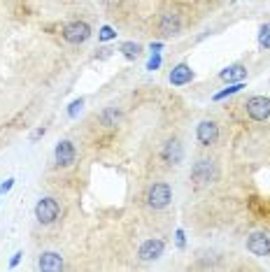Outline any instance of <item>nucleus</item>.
I'll return each instance as SVG.
<instances>
[{
	"label": "nucleus",
	"mask_w": 270,
	"mask_h": 272,
	"mask_svg": "<svg viewBox=\"0 0 270 272\" xmlns=\"http://www.w3.org/2000/svg\"><path fill=\"white\" fill-rule=\"evenodd\" d=\"M58 212H61V207H58V202L54 198H40L38 205H35V217L44 226H49V223H54L58 219Z\"/></svg>",
	"instance_id": "1"
},
{
	"label": "nucleus",
	"mask_w": 270,
	"mask_h": 272,
	"mask_svg": "<svg viewBox=\"0 0 270 272\" xmlns=\"http://www.w3.org/2000/svg\"><path fill=\"white\" fill-rule=\"evenodd\" d=\"M91 37V26L84 23V21H73L63 28V40L70 42V44H79V42H86Z\"/></svg>",
	"instance_id": "2"
},
{
	"label": "nucleus",
	"mask_w": 270,
	"mask_h": 272,
	"mask_svg": "<svg viewBox=\"0 0 270 272\" xmlns=\"http://www.w3.org/2000/svg\"><path fill=\"white\" fill-rule=\"evenodd\" d=\"M245 107H247V114L254 121H266V119H270V98H266V95H254V98H250Z\"/></svg>",
	"instance_id": "3"
},
{
	"label": "nucleus",
	"mask_w": 270,
	"mask_h": 272,
	"mask_svg": "<svg viewBox=\"0 0 270 272\" xmlns=\"http://www.w3.org/2000/svg\"><path fill=\"white\" fill-rule=\"evenodd\" d=\"M170 200H173V191H170L168 184H154V186L149 188V193H147V202H149V207H154V209L168 207Z\"/></svg>",
	"instance_id": "4"
},
{
	"label": "nucleus",
	"mask_w": 270,
	"mask_h": 272,
	"mask_svg": "<svg viewBox=\"0 0 270 272\" xmlns=\"http://www.w3.org/2000/svg\"><path fill=\"white\" fill-rule=\"evenodd\" d=\"M217 177V170H214V163L208 161V158H203V161H198L193 170H191V179L196 181L198 186H203V184H210L212 179Z\"/></svg>",
	"instance_id": "5"
},
{
	"label": "nucleus",
	"mask_w": 270,
	"mask_h": 272,
	"mask_svg": "<svg viewBox=\"0 0 270 272\" xmlns=\"http://www.w3.org/2000/svg\"><path fill=\"white\" fill-rule=\"evenodd\" d=\"M196 137L203 146L214 145V142L219 140V126L214 124V121H210V119L200 121V124H198V130H196Z\"/></svg>",
	"instance_id": "6"
},
{
	"label": "nucleus",
	"mask_w": 270,
	"mask_h": 272,
	"mask_svg": "<svg viewBox=\"0 0 270 272\" xmlns=\"http://www.w3.org/2000/svg\"><path fill=\"white\" fill-rule=\"evenodd\" d=\"M158 31L163 33L166 37L177 35V33L182 31V19H179V14H175V12H163L161 19H158Z\"/></svg>",
	"instance_id": "7"
},
{
	"label": "nucleus",
	"mask_w": 270,
	"mask_h": 272,
	"mask_svg": "<svg viewBox=\"0 0 270 272\" xmlns=\"http://www.w3.org/2000/svg\"><path fill=\"white\" fill-rule=\"evenodd\" d=\"M75 156H77V151H75V145L73 142H68V140H63L56 145V151H54V158H56V163L63 167L73 165L75 163Z\"/></svg>",
	"instance_id": "8"
},
{
	"label": "nucleus",
	"mask_w": 270,
	"mask_h": 272,
	"mask_svg": "<svg viewBox=\"0 0 270 272\" xmlns=\"http://www.w3.org/2000/svg\"><path fill=\"white\" fill-rule=\"evenodd\" d=\"M247 249L254 254V256H268L270 254V237L266 233H254L247 240Z\"/></svg>",
	"instance_id": "9"
},
{
	"label": "nucleus",
	"mask_w": 270,
	"mask_h": 272,
	"mask_svg": "<svg viewBox=\"0 0 270 272\" xmlns=\"http://www.w3.org/2000/svg\"><path fill=\"white\" fill-rule=\"evenodd\" d=\"M163 249H166V244H163V240H147L142 247H140V258L142 261H156L161 254H163Z\"/></svg>",
	"instance_id": "10"
},
{
	"label": "nucleus",
	"mask_w": 270,
	"mask_h": 272,
	"mask_svg": "<svg viewBox=\"0 0 270 272\" xmlns=\"http://www.w3.org/2000/svg\"><path fill=\"white\" fill-rule=\"evenodd\" d=\"M38 268L44 272H56V270H63V258L56 254V251H44L38 261Z\"/></svg>",
	"instance_id": "11"
},
{
	"label": "nucleus",
	"mask_w": 270,
	"mask_h": 272,
	"mask_svg": "<svg viewBox=\"0 0 270 272\" xmlns=\"http://www.w3.org/2000/svg\"><path fill=\"white\" fill-rule=\"evenodd\" d=\"M191 79H193V70L189 68L187 63L175 65L173 73H170V84H173V86H184V84H189Z\"/></svg>",
	"instance_id": "12"
},
{
	"label": "nucleus",
	"mask_w": 270,
	"mask_h": 272,
	"mask_svg": "<svg viewBox=\"0 0 270 272\" xmlns=\"http://www.w3.org/2000/svg\"><path fill=\"white\" fill-rule=\"evenodd\" d=\"M182 156H184V149H182V145H179V140H170V142L163 146V161L170 163V165L182 163Z\"/></svg>",
	"instance_id": "13"
},
{
	"label": "nucleus",
	"mask_w": 270,
	"mask_h": 272,
	"mask_svg": "<svg viewBox=\"0 0 270 272\" xmlns=\"http://www.w3.org/2000/svg\"><path fill=\"white\" fill-rule=\"evenodd\" d=\"M245 74H247V70H245V65H240V63H235V65H229V68H224L219 77H221L224 82L233 84V82H242V79H245Z\"/></svg>",
	"instance_id": "14"
},
{
	"label": "nucleus",
	"mask_w": 270,
	"mask_h": 272,
	"mask_svg": "<svg viewBox=\"0 0 270 272\" xmlns=\"http://www.w3.org/2000/svg\"><path fill=\"white\" fill-rule=\"evenodd\" d=\"M121 119V114H119V109L116 107H107L103 114H100V121H103V126H116V121Z\"/></svg>",
	"instance_id": "15"
},
{
	"label": "nucleus",
	"mask_w": 270,
	"mask_h": 272,
	"mask_svg": "<svg viewBox=\"0 0 270 272\" xmlns=\"http://www.w3.org/2000/svg\"><path fill=\"white\" fill-rule=\"evenodd\" d=\"M119 52L124 54L126 58H137V54H140V44H135V42H124L121 47H119Z\"/></svg>",
	"instance_id": "16"
},
{
	"label": "nucleus",
	"mask_w": 270,
	"mask_h": 272,
	"mask_svg": "<svg viewBox=\"0 0 270 272\" xmlns=\"http://www.w3.org/2000/svg\"><path fill=\"white\" fill-rule=\"evenodd\" d=\"M242 89H245V84H242V82L231 84L229 89H224V91L214 93V100H224V98H229V95H233V93H238V91H242Z\"/></svg>",
	"instance_id": "17"
},
{
	"label": "nucleus",
	"mask_w": 270,
	"mask_h": 272,
	"mask_svg": "<svg viewBox=\"0 0 270 272\" xmlns=\"http://www.w3.org/2000/svg\"><path fill=\"white\" fill-rule=\"evenodd\" d=\"M259 44L263 49H270V23H263L259 31Z\"/></svg>",
	"instance_id": "18"
},
{
	"label": "nucleus",
	"mask_w": 270,
	"mask_h": 272,
	"mask_svg": "<svg viewBox=\"0 0 270 272\" xmlns=\"http://www.w3.org/2000/svg\"><path fill=\"white\" fill-rule=\"evenodd\" d=\"M115 35H116V33L112 31L110 26H103V28H100V40H112Z\"/></svg>",
	"instance_id": "19"
},
{
	"label": "nucleus",
	"mask_w": 270,
	"mask_h": 272,
	"mask_svg": "<svg viewBox=\"0 0 270 272\" xmlns=\"http://www.w3.org/2000/svg\"><path fill=\"white\" fill-rule=\"evenodd\" d=\"M82 107H84V100H75V103L70 105V109H68V114H70V116H77V112H79Z\"/></svg>",
	"instance_id": "20"
},
{
	"label": "nucleus",
	"mask_w": 270,
	"mask_h": 272,
	"mask_svg": "<svg viewBox=\"0 0 270 272\" xmlns=\"http://www.w3.org/2000/svg\"><path fill=\"white\" fill-rule=\"evenodd\" d=\"M158 65H161V56L156 54V56H152V58H149V63H147V70H156Z\"/></svg>",
	"instance_id": "21"
},
{
	"label": "nucleus",
	"mask_w": 270,
	"mask_h": 272,
	"mask_svg": "<svg viewBox=\"0 0 270 272\" xmlns=\"http://www.w3.org/2000/svg\"><path fill=\"white\" fill-rule=\"evenodd\" d=\"M12 186H14V179H7V181L2 184V193H7V191H10Z\"/></svg>",
	"instance_id": "22"
},
{
	"label": "nucleus",
	"mask_w": 270,
	"mask_h": 272,
	"mask_svg": "<svg viewBox=\"0 0 270 272\" xmlns=\"http://www.w3.org/2000/svg\"><path fill=\"white\" fill-rule=\"evenodd\" d=\"M177 244L184 247V233H182V230H177Z\"/></svg>",
	"instance_id": "23"
},
{
	"label": "nucleus",
	"mask_w": 270,
	"mask_h": 272,
	"mask_svg": "<svg viewBox=\"0 0 270 272\" xmlns=\"http://www.w3.org/2000/svg\"><path fill=\"white\" fill-rule=\"evenodd\" d=\"M19 258H21V251H17V254H14V256H12V268H14V265H17V263H19Z\"/></svg>",
	"instance_id": "24"
}]
</instances>
